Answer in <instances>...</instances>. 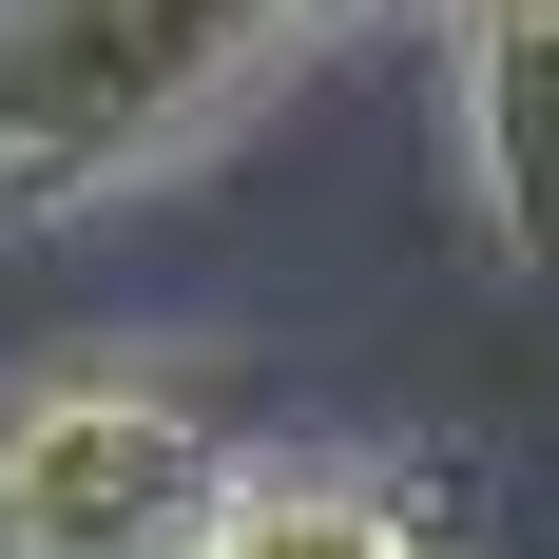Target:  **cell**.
I'll use <instances>...</instances> for the list:
<instances>
[{
    "label": "cell",
    "mask_w": 559,
    "mask_h": 559,
    "mask_svg": "<svg viewBox=\"0 0 559 559\" xmlns=\"http://www.w3.org/2000/svg\"><path fill=\"white\" fill-rule=\"evenodd\" d=\"M231 405L174 347H39L0 367V559H193L231 502Z\"/></svg>",
    "instance_id": "7a4b0ae2"
},
{
    "label": "cell",
    "mask_w": 559,
    "mask_h": 559,
    "mask_svg": "<svg viewBox=\"0 0 559 559\" xmlns=\"http://www.w3.org/2000/svg\"><path fill=\"white\" fill-rule=\"evenodd\" d=\"M444 155L521 289H559V0H444Z\"/></svg>",
    "instance_id": "3957f363"
},
{
    "label": "cell",
    "mask_w": 559,
    "mask_h": 559,
    "mask_svg": "<svg viewBox=\"0 0 559 559\" xmlns=\"http://www.w3.org/2000/svg\"><path fill=\"white\" fill-rule=\"evenodd\" d=\"M193 559H463V521H444V483L386 463V444H289V463L251 444Z\"/></svg>",
    "instance_id": "277c9868"
},
{
    "label": "cell",
    "mask_w": 559,
    "mask_h": 559,
    "mask_svg": "<svg viewBox=\"0 0 559 559\" xmlns=\"http://www.w3.org/2000/svg\"><path fill=\"white\" fill-rule=\"evenodd\" d=\"M309 39V0H0V251L213 155Z\"/></svg>",
    "instance_id": "6da1fadb"
},
{
    "label": "cell",
    "mask_w": 559,
    "mask_h": 559,
    "mask_svg": "<svg viewBox=\"0 0 559 559\" xmlns=\"http://www.w3.org/2000/svg\"><path fill=\"white\" fill-rule=\"evenodd\" d=\"M309 20H329V39H347V20H386V0H309Z\"/></svg>",
    "instance_id": "5b68a950"
}]
</instances>
